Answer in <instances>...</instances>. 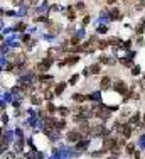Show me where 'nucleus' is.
<instances>
[{
    "label": "nucleus",
    "instance_id": "09e8293b",
    "mask_svg": "<svg viewBox=\"0 0 145 159\" xmlns=\"http://www.w3.org/2000/svg\"><path fill=\"white\" fill-rule=\"evenodd\" d=\"M137 42H138V44H144L145 39H144V37H138V41H137Z\"/></svg>",
    "mask_w": 145,
    "mask_h": 159
},
{
    "label": "nucleus",
    "instance_id": "f704fd0d",
    "mask_svg": "<svg viewBox=\"0 0 145 159\" xmlns=\"http://www.w3.org/2000/svg\"><path fill=\"white\" fill-rule=\"evenodd\" d=\"M78 78H79V75H73V76L69 78V83H71V85H74V83L78 81Z\"/></svg>",
    "mask_w": 145,
    "mask_h": 159
},
{
    "label": "nucleus",
    "instance_id": "dca6fc26",
    "mask_svg": "<svg viewBox=\"0 0 145 159\" xmlns=\"http://www.w3.org/2000/svg\"><path fill=\"white\" fill-rule=\"evenodd\" d=\"M100 63H103V64H115V58H107V56H101V58H100Z\"/></svg>",
    "mask_w": 145,
    "mask_h": 159
},
{
    "label": "nucleus",
    "instance_id": "c9c22d12",
    "mask_svg": "<svg viewBox=\"0 0 145 159\" xmlns=\"http://www.w3.org/2000/svg\"><path fill=\"white\" fill-rule=\"evenodd\" d=\"M98 32H100V34H105V32H107V30H108V27H107V26H100V27H98Z\"/></svg>",
    "mask_w": 145,
    "mask_h": 159
},
{
    "label": "nucleus",
    "instance_id": "c756f323",
    "mask_svg": "<svg viewBox=\"0 0 145 159\" xmlns=\"http://www.w3.org/2000/svg\"><path fill=\"white\" fill-rule=\"evenodd\" d=\"M108 44H110L108 41H100V42H98V48H100V49H105Z\"/></svg>",
    "mask_w": 145,
    "mask_h": 159
},
{
    "label": "nucleus",
    "instance_id": "ddd939ff",
    "mask_svg": "<svg viewBox=\"0 0 145 159\" xmlns=\"http://www.w3.org/2000/svg\"><path fill=\"white\" fill-rule=\"evenodd\" d=\"M47 24H49V34H51V36L58 34L59 32V26L58 24H54V22H47Z\"/></svg>",
    "mask_w": 145,
    "mask_h": 159
},
{
    "label": "nucleus",
    "instance_id": "58836bf2",
    "mask_svg": "<svg viewBox=\"0 0 145 159\" xmlns=\"http://www.w3.org/2000/svg\"><path fill=\"white\" fill-rule=\"evenodd\" d=\"M3 159H15V156L12 152H7V154H3Z\"/></svg>",
    "mask_w": 145,
    "mask_h": 159
},
{
    "label": "nucleus",
    "instance_id": "ea45409f",
    "mask_svg": "<svg viewBox=\"0 0 145 159\" xmlns=\"http://www.w3.org/2000/svg\"><path fill=\"white\" fill-rule=\"evenodd\" d=\"M83 75H85V76H89V75H91L89 68H85V70H83Z\"/></svg>",
    "mask_w": 145,
    "mask_h": 159
},
{
    "label": "nucleus",
    "instance_id": "6ab92c4d",
    "mask_svg": "<svg viewBox=\"0 0 145 159\" xmlns=\"http://www.w3.org/2000/svg\"><path fill=\"white\" fill-rule=\"evenodd\" d=\"M73 100L74 102H85V100H88V95H81V93H76V95H73Z\"/></svg>",
    "mask_w": 145,
    "mask_h": 159
},
{
    "label": "nucleus",
    "instance_id": "f03ea898",
    "mask_svg": "<svg viewBox=\"0 0 145 159\" xmlns=\"http://www.w3.org/2000/svg\"><path fill=\"white\" fill-rule=\"evenodd\" d=\"M113 88H115L116 93H123V95H128V93H130V90H128V86H126V83L123 80H116Z\"/></svg>",
    "mask_w": 145,
    "mask_h": 159
},
{
    "label": "nucleus",
    "instance_id": "bb28decb",
    "mask_svg": "<svg viewBox=\"0 0 145 159\" xmlns=\"http://www.w3.org/2000/svg\"><path fill=\"white\" fill-rule=\"evenodd\" d=\"M108 42H110L111 46H123V42H122L120 39H115V37H113V39H110Z\"/></svg>",
    "mask_w": 145,
    "mask_h": 159
},
{
    "label": "nucleus",
    "instance_id": "9d476101",
    "mask_svg": "<svg viewBox=\"0 0 145 159\" xmlns=\"http://www.w3.org/2000/svg\"><path fill=\"white\" fill-rule=\"evenodd\" d=\"M88 146H89V140L88 139H81L79 142H76V149L78 151H86Z\"/></svg>",
    "mask_w": 145,
    "mask_h": 159
},
{
    "label": "nucleus",
    "instance_id": "0eeeda50",
    "mask_svg": "<svg viewBox=\"0 0 145 159\" xmlns=\"http://www.w3.org/2000/svg\"><path fill=\"white\" fill-rule=\"evenodd\" d=\"M44 127H46V130L56 129V119H52V117H47V119H44Z\"/></svg>",
    "mask_w": 145,
    "mask_h": 159
},
{
    "label": "nucleus",
    "instance_id": "e433bc0d",
    "mask_svg": "<svg viewBox=\"0 0 145 159\" xmlns=\"http://www.w3.org/2000/svg\"><path fill=\"white\" fill-rule=\"evenodd\" d=\"M5 147H7V137L2 135V151H5Z\"/></svg>",
    "mask_w": 145,
    "mask_h": 159
},
{
    "label": "nucleus",
    "instance_id": "1a4fd4ad",
    "mask_svg": "<svg viewBox=\"0 0 145 159\" xmlns=\"http://www.w3.org/2000/svg\"><path fill=\"white\" fill-rule=\"evenodd\" d=\"M132 132H133V130H132V127H130L128 124H123V125H122V135H123L125 139H128V137L132 135Z\"/></svg>",
    "mask_w": 145,
    "mask_h": 159
},
{
    "label": "nucleus",
    "instance_id": "20e7f679",
    "mask_svg": "<svg viewBox=\"0 0 145 159\" xmlns=\"http://www.w3.org/2000/svg\"><path fill=\"white\" fill-rule=\"evenodd\" d=\"M81 137H83V134H81L79 130H69L68 135H66V139H68L69 142H79Z\"/></svg>",
    "mask_w": 145,
    "mask_h": 159
},
{
    "label": "nucleus",
    "instance_id": "603ef678",
    "mask_svg": "<svg viewBox=\"0 0 145 159\" xmlns=\"http://www.w3.org/2000/svg\"><path fill=\"white\" fill-rule=\"evenodd\" d=\"M138 2H145V0H138Z\"/></svg>",
    "mask_w": 145,
    "mask_h": 159
},
{
    "label": "nucleus",
    "instance_id": "79ce46f5",
    "mask_svg": "<svg viewBox=\"0 0 145 159\" xmlns=\"http://www.w3.org/2000/svg\"><path fill=\"white\" fill-rule=\"evenodd\" d=\"M49 10H51V12H56V10H59V7H58V5H51Z\"/></svg>",
    "mask_w": 145,
    "mask_h": 159
},
{
    "label": "nucleus",
    "instance_id": "5701e85b",
    "mask_svg": "<svg viewBox=\"0 0 145 159\" xmlns=\"http://www.w3.org/2000/svg\"><path fill=\"white\" fill-rule=\"evenodd\" d=\"M125 151H126V154H135V146L133 144H126Z\"/></svg>",
    "mask_w": 145,
    "mask_h": 159
},
{
    "label": "nucleus",
    "instance_id": "8fccbe9b",
    "mask_svg": "<svg viewBox=\"0 0 145 159\" xmlns=\"http://www.w3.org/2000/svg\"><path fill=\"white\" fill-rule=\"evenodd\" d=\"M14 3H15V5H20V3H22V0H14Z\"/></svg>",
    "mask_w": 145,
    "mask_h": 159
},
{
    "label": "nucleus",
    "instance_id": "de8ad7c7",
    "mask_svg": "<svg viewBox=\"0 0 145 159\" xmlns=\"http://www.w3.org/2000/svg\"><path fill=\"white\" fill-rule=\"evenodd\" d=\"M88 22H89V17H85V19H83V26H86Z\"/></svg>",
    "mask_w": 145,
    "mask_h": 159
},
{
    "label": "nucleus",
    "instance_id": "412c9836",
    "mask_svg": "<svg viewBox=\"0 0 145 159\" xmlns=\"http://www.w3.org/2000/svg\"><path fill=\"white\" fill-rule=\"evenodd\" d=\"M64 88H66V83H59V85H56V95H61V93L64 91Z\"/></svg>",
    "mask_w": 145,
    "mask_h": 159
},
{
    "label": "nucleus",
    "instance_id": "a18cd8bd",
    "mask_svg": "<svg viewBox=\"0 0 145 159\" xmlns=\"http://www.w3.org/2000/svg\"><path fill=\"white\" fill-rule=\"evenodd\" d=\"M76 9H78V10L85 9V3H83V2H79V3H78V5H76Z\"/></svg>",
    "mask_w": 145,
    "mask_h": 159
},
{
    "label": "nucleus",
    "instance_id": "7ed1b4c3",
    "mask_svg": "<svg viewBox=\"0 0 145 159\" xmlns=\"http://www.w3.org/2000/svg\"><path fill=\"white\" fill-rule=\"evenodd\" d=\"M91 135H95V137H100V135H103V137H107L108 130L103 127V125H96V127H91Z\"/></svg>",
    "mask_w": 145,
    "mask_h": 159
},
{
    "label": "nucleus",
    "instance_id": "a211bd4d",
    "mask_svg": "<svg viewBox=\"0 0 145 159\" xmlns=\"http://www.w3.org/2000/svg\"><path fill=\"white\" fill-rule=\"evenodd\" d=\"M37 78H39V81H41V83H51L52 76H51V75H39Z\"/></svg>",
    "mask_w": 145,
    "mask_h": 159
},
{
    "label": "nucleus",
    "instance_id": "72a5a7b5",
    "mask_svg": "<svg viewBox=\"0 0 145 159\" xmlns=\"http://www.w3.org/2000/svg\"><path fill=\"white\" fill-rule=\"evenodd\" d=\"M36 22H46V24H47L49 20H47L46 15H41V17H36Z\"/></svg>",
    "mask_w": 145,
    "mask_h": 159
},
{
    "label": "nucleus",
    "instance_id": "f257e3e1",
    "mask_svg": "<svg viewBox=\"0 0 145 159\" xmlns=\"http://www.w3.org/2000/svg\"><path fill=\"white\" fill-rule=\"evenodd\" d=\"M93 112H95V115H96L98 119L110 120V117H111V110L108 109V105H95Z\"/></svg>",
    "mask_w": 145,
    "mask_h": 159
},
{
    "label": "nucleus",
    "instance_id": "4468645a",
    "mask_svg": "<svg viewBox=\"0 0 145 159\" xmlns=\"http://www.w3.org/2000/svg\"><path fill=\"white\" fill-rule=\"evenodd\" d=\"M135 30H137V34H144V32H145V19H142L138 24H137Z\"/></svg>",
    "mask_w": 145,
    "mask_h": 159
},
{
    "label": "nucleus",
    "instance_id": "2f4dec72",
    "mask_svg": "<svg viewBox=\"0 0 145 159\" xmlns=\"http://www.w3.org/2000/svg\"><path fill=\"white\" fill-rule=\"evenodd\" d=\"M138 120H140V115H138V113H135V115L130 119V124H138Z\"/></svg>",
    "mask_w": 145,
    "mask_h": 159
},
{
    "label": "nucleus",
    "instance_id": "cd10ccee",
    "mask_svg": "<svg viewBox=\"0 0 145 159\" xmlns=\"http://www.w3.org/2000/svg\"><path fill=\"white\" fill-rule=\"evenodd\" d=\"M56 53H58L56 49H49V51H47V56H49V59H56V56H58Z\"/></svg>",
    "mask_w": 145,
    "mask_h": 159
},
{
    "label": "nucleus",
    "instance_id": "c85d7f7f",
    "mask_svg": "<svg viewBox=\"0 0 145 159\" xmlns=\"http://www.w3.org/2000/svg\"><path fill=\"white\" fill-rule=\"evenodd\" d=\"M22 147H24V140L20 137V140H17V144H15V151H22Z\"/></svg>",
    "mask_w": 145,
    "mask_h": 159
},
{
    "label": "nucleus",
    "instance_id": "aec40b11",
    "mask_svg": "<svg viewBox=\"0 0 145 159\" xmlns=\"http://www.w3.org/2000/svg\"><path fill=\"white\" fill-rule=\"evenodd\" d=\"M123 66H126V68H130V66H135V64H132V59L130 58H122V59H118Z\"/></svg>",
    "mask_w": 145,
    "mask_h": 159
},
{
    "label": "nucleus",
    "instance_id": "473e14b6",
    "mask_svg": "<svg viewBox=\"0 0 145 159\" xmlns=\"http://www.w3.org/2000/svg\"><path fill=\"white\" fill-rule=\"evenodd\" d=\"M52 97H54V93H52V91H47V90L44 91V98H46V100H51Z\"/></svg>",
    "mask_w": 145,
    "mask_h": 159
},
{
    "label": "nucleus",
    "instance_id": "4be33fe9",
    "mask_svg": "<svg viewBox=\"0 0 145 159\" xmlns=\"http://www.w3.org/2000/svg\"><path fill=\"white\" fill-rule=\"evenodd\" d=\"M64 127H66V120H56V129L58 130H61V129H64Z\"/></svg>",
    "mask_w": 145,
    "mask_h": 159
},
{
    "label": "nucleus",
    "instance_id": "39448f33",
    "mask_svg": "<svg viewBox=\"0 0 145 159\" xmlns=\"http://www.w3.org/2000/svg\"><path fill=\"white\" fill-rule=\"evenodd\" d=\"M78 61H79V58H78V56H69V58H66V59H59V66H66V64H76Z\"/></svg>",
    "mask_w": 145,
    "mask_h": 159
},
{
    "label": "nucleus",
    "instance_id": "3c124183",
    "mask_svg": "<svg viewBox=\"0 0 145 159\" xmlns=\"http://www.w3.org/2000/svg\"><path fill=\"white\" fill-rule=\"evenodd\" d=\"M107 2H108V3H115L116 0H107Z\"/></svg>",
    "mask_w": 145,
    "mask_h": 159
},
{
    "label": "nucleus",
    "instance_id": "9b49d317",
    "mask_svg": "<svg viewBox=\"0 0 145 159\" xmlns=\"http://www.w3.org/2000/svg\"><path fill=\"white\" fill-rule=\"evenodd\" d=\"M108 17H110V20H118V19H122V12L118 9H111Z\"/></svg>",
    "mask_w": 145,
    "mask_h": 159
},
{
    "label": "nucleus",
    "instance_id": "37998d69",
    "mask_svg": "<svg viewBox=\"0 0 145 159\" xmlns=\"http://www.w3.org/2000/svg\"><path fill=\"white\" fill-rule=\"evenodd\" d=\"M133 158H135V159H142V154H140L138 151H135V154H133Z\"/></svg>",
    "mask_w": 145,
    "mask_h": 159
},
{
    "label": "nucleus",
    "instance_id": "f3484780",
    "mask_svg": "<svg viewBox=\"0 0 145 159\" xmlns=\"http://www.w3.org/2000/svg\"><path fill=\"white\" fill-rule=\"evenodd\" d=\"M89 71H91V75H98V73L101 71V66H100L98 63H95V64H91V66H89Z\"/></svg>",
    "mask_w": 145,
    "mask_h": 159
},
{
    "label": "nucleus",
    "instance_id": "423d86ee",
    "mask_svg": "<svg viewBox=\"0 0 145 159\" xmlns=\"http://www.w3.org/2000/svg\"><path fill=\"white\" fill-rule=\"evenodd\" d=\"M110 86H111V78L110 76H103L100 80V88L101 90H108Z\"/></svg>",
    "mask_w": 145,
    "mask_h": 159
},
{
    "label": "nucleus",
    "instance_id": "7c9ffc66",
    "mask_svg": "<svg viewBox=\"0 0 145 159\" xmlns=\"http://www.w3.org/2000/svg\"><path fill=\"white\" fill-rule=\"evenodd\" d=\"M132 75H133V76H138V75H140V66H133V68H132Z\"/></svg>",
    "mask_w": 145,
    "mask_h": 159
},
{
    "label": "nucleus",
    "instance_id": "f8f14e48",
    "mask_svg": "<svg viewBox=\"0 0 145 159\" xmlns=\"http://www.w3.org/2000/svg\"><path fill=\"white\" fill-rule=\"evenodd\" d=\"M83 36H85V32H83V30H79L76 36H73V37H71V41H69V42H71L73 46H76V44H79V41H81V37H83Z\"/></svg>",
    "mask_w": 145,
    "mask_h": 159
},
{
    "label": "nucleus",
    "instance_id": "b1692460",
    "mask_svg": "<svg viewBox=\"0 0 145 159\" xmlns=\"http://www.w3.org/2000/svg\"><path fill=\"white\" fill-rule=\"evenodd\" d=\"M14 30H17V32H24V30H25V24H24V22H19V24L14 27Z\"/></svg>",
    "mask_w": 145,
    "mask_h": 159
},
{
    "label": "nucleus",
    "instance_id": "393cba45",
    "mask_svg": "<svg viewBox=\"0 0 145 159\" xmlns=\"http://www.w3.org/2000/svg\"><path fill=\"white\" fill-rule=\"evenodd\" d=\"M59 115H61V117H66V115H69V110L66 109V107H59Z\"/></svg>",
    "mask_w": 145,
    "mask_h": 159
},
{
    "label": "nucleus",
    "instance_id": "2eb2a0df",
    "mask_svg": "<svg viewBox=\"0 0 145 159\" xmlns=\"http://www.w3.org/2000/svg\"><path fill=\"white\" fill-rule=\"evenodd\" d=\"M66 15H68L69 20H74L76 19V9H74V7H68V14H66Z\"/></svg>",
    "mask_w": 145,
    "mask_h": 159
},
{
    "label": "nucleus",
    "instance_id": "a878e982",
    "mask_svg": "<svg viewBox=\"0 0 145 159\" xmlns=\"http://www.w3.org/2000/svg\"><path fill=\"white\" fill-rule=\"evenodd\" d=\"M32 103H34V105H41V103H42V98H41V97H37V95H32Z\"/></svg>",
    "mask_w": 145,
    "mask_h": 159
},
{
    "label": "nucleus",
    "instance_id": "c03bdc74",
    "mask_svg": "<svg viewBox=\"0 0 145 159\" xmlns=\"http://www.w3.org/2000/svg\"><path fill=\"white\" fill-rule=\"evenodd\" d=\"M140 86H142V88H145V75L142 76V80H140Z\"/></svg>",
    "mask_w": 145,
    "mask_h": 159
},
{
    "label": "nucleus",
    "instance_id": "a19ab883",
    "mask_svg": "<svg viewBox=\"0 0 145 159\" xmlns=\"http://www.w3.org/2000/svg\"><path fill=\"white\" fill-rule=\"evenodd\" d=\"M130 46H132V41H126V42H123V48H125V49H128Z\"/></svg>",
    "mask_w": 145,
    "mask_h": 159
},
{
    "label": "nucleus",
    "instance_id": "4c0bfd02",
    "mask_svg": "<svg viewBox=\"0 0 145 159\" xmlns=\"http://www.w3.org/2000/svg\"><path fill=\"white\" fill-rule=\"evenodd\" d=\"M47 112H56V105H52V103H47Z\"/></svg>",
    "mask_w": 145,
    "mask_h": 159
},
{
    "label": "nucleus",
    "instance_id": "864d4df0",
    "mask_svg": "<svg viewBox=\"0 0 145 159\" xmlns=\"http://www.w3.org/2000/svg\"><path fill=\"white\" fill-rule=\"evenodd\" d=\"M144 122H145V115H144Z\"/></svg>",
    "mask_w": 145,
    "mask_h": 159
},
{
    "label": "nucleus",
    "instance_id": "6e6552de",
    "mask_svg": "<svg viewBox=\"0 0 145 159\" xmlns=\"http://www.w3.org/2000/svg\"><path fill=\"white\" fill-rule=\"evenodd\" d=\"M51 63H52V59H49V58H46V59L42 61V63H39V64H37V70H39V71H46V70H49Z\"/></svg>",
    "mask_w": 145,
    "mask_h": 159
},
{
    "label": "nucleus",
    "instance_id": "49530a36",
    "mask_svg": "<svg viewBox=\"0 0 145 159\" xmlns=\"http://www.w3.org/2000/svg\"><path fill=\"white\" fill-rule=\"evenodd\" d=\"M2 120H3V124H7V120H9V117H7V115L3 113V115H2Z\"/></svg>",
    "mask_w": 145,
    "mask_h": 159
}]
</instances>
